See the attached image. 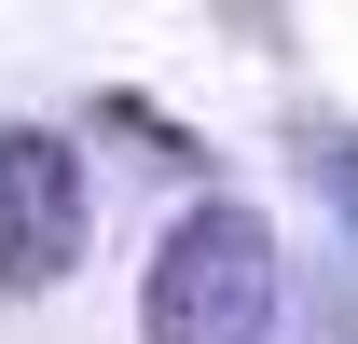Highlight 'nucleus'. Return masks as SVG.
I'll return each instance as SVG.
<instances>
[{
    "label": "nucleus",
    "mask_w": 358,
    "mask_h": 344,
    "mask_svg": "<svg viewBox=\"0 0 358 344\" xmlns=\"http://www.w3.org/2000/svg\"><path fill=\"white\" fill-rule=\"evenodd\" d=\"M275 289H289V261H275V220L207 193V207L166 220V248L138 275V344H262L275 331Z\"/></svg>",
    "instance_id": "1"
},
{
    "label": "nucleus",
    "mask_w": 358,
    "mask_h": 344,
    "mask_svg": "<svg viewBox=\"0 0 358 344\" xmlns=\"http://www.w3.org/2000/svg\"><path fill=\"white\" fill-rule=\"evenodd\" d=\"M83 152L55 124H0V289H55L83 261Z\"/></svg>",
    "instance_id": "2"
},
{
    "label": "nucleus",
    "mask_w": 358,
    "mask_h": 344,
    "mask_svg": "<svg viewBox=\"0 0 358 344\" xmlns=\"http://www.w3.org/2000/svg\"><path fill=\"white\" fill-rule=\"evenodd\" d=\"M262 344H358V275H345V261H289Z\"/></svg>",
    "instance_id": "3"
},
{
    "label": "nucleus",
    "mask_w": 358,
    "mask_h": 344,
    "mask_svg": "<svg viewBox=\"0 0 358 344\" xmlns=\"http://www.w3.org/2000/svg\"><path fill=\"white\" fill-rule=\"evenodd\" d=\"M303 179H317V207L345 220V248H358V124H317L303 138Z\"/></svg>",
    "instance_id": "4"
}]
</instances>
